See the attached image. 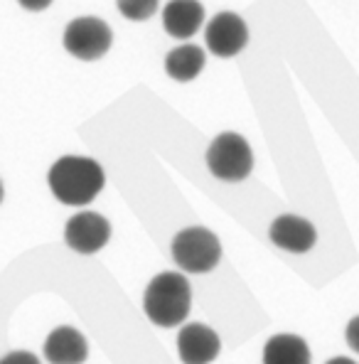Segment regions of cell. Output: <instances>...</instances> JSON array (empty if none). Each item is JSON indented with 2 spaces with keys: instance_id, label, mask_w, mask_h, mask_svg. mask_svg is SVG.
Masks as SVG:
<instances>
[{
  "instance_id": "obj_12",
  "label": "cell",
  "mask_w": 359,
  "mask_h": 364,
  "mask_svg": "<svg viewBox=\"0 0 359 364\" xmlns=\"http://www.w3.org/2000/svg\"><path fill=\"white\" fill-rule=\"evenodd\" d=\"M264 364H310V347L303 337L291 335V333H281L273 335L269 342L264 345Z\"/></svg>"
},
{
  "instance_id": "obj_2",
  "label": "cell",
  "mask_w": 359,
  "mask_h": 364,
  "mask_svg": "<svg viewBox=\"0 0 359 364\" xmlns=\"http://www.w3.org/2000/svg\"><path fill=\"white\" fill-rule=\"evenodd\" d=\"M192 308V286L182 273L163 271L153 276L143 293V313L158 328H178Z\"/></svg>"
},
{
  "instance_id": "obj_4",
  "label": "cell",
  "mask_w": 359,
  "mask_h": 364,
  "mask_svg": "<svg viewBox=\"0 0 359 364\" xmlns=\"http://www.w3.org/2000/svg\"><path fill=\"white\" fill-rule=\"evenodd\" d=\"M207 168L217 180L241 182L254 170V153L244 136L239 133H219L207 148Z\"/></svg>"
},
{
  "instance_id": "obj_19",
  "label": "cell",
  "mask_w": 359,
  "mask_h": 364,
  "mask_svg": "<svg viewBox=\"0 0 359 364\" xmlns=\"http://www.w3.org/2000/svg\"><path fill=\"white\" fill-rule=\"evenodd\" d=\"M3 197H5V187H3V180H0V202H3Z\"/></svg>"
},
{
  "instance_id": "obj_10",
  "label": "cell",
  "mask_w": 359,
  "mask_h": 364,
  "mask_svg": "<svg viewBox=\"0 0 359 364\" xmlns=\"http://www.w3.org/2000/svg\"><path fill=\"white\" fill-rule=\"evenodd\" d=\"M42 355L50 364H84L89 357V342L72 325H60L45 340Z\"/></svg>"
},
{
  "instance_id": "obj_1",
  "label": "cell",
  "mask_w": 359,
  "mask_h": 364,
  "mask_svg": "<svg viewBox=\"0 0 359 364\" xmlns=\"http://www.w3.org/2000/svg\"><path fill=\"white\" fill-rule=\"evenodd\" d=\"M47 185L57 202L67 207H84L99 197L106 185L104 168L94 158L64 155L47 173Z\"/></svg>"
},
{
  "instance_id": "obj_14",
  "label": "cell",
  "mask_w": 359,
  "mask_h": 364,
  "mask_svg": "<svg viewBox=\"0 0 359 364\" xmlns=\"http://www.w3.org/2000/svg\"><path fill=\"white\" fill-rule=\"evenodd\" d=\"M116 5H119V13L123 18L133 20V23H143V20L153 18L160 0H116Z\"/></svg>"
},
{
  "instance_id": "obj_17",
  "label": "cell",
  "mask_w": 359,
  "mask_h": 364,
  "mask_svg": "<svg viewBox=\"0 0 359 364\" xmlns=\"http://www.w3.org/2000/svg\"><path fill=\"white\" fill-rule=\"evenodd\" d=\"M20 5H23L25 10H30V13H40V10H47L52 5V0H18Z\"/></svg>"
},
{
  "instance_id": "obj_7",
  "label": "cell",
  "mask_w": 359,
  "mask_h": 364,
  "mask_svg": "<svg viewBox=\"0 0 359 364\" xmlns=\"http://www.w3.org/2000/svg\"><path fill=\"white\" fill-rule=\"evenodd\" d=\"M207 50L214 57H237L249 45V28L237 13H217L205 28Z\"/></svg>"
},
{
  "instance_id": "obj_3",
  "label": "cell",
  "mask_w": 359,
  "mask_h": 364,
  "mask_svg": "<svg viewBox=\"0 0 359 364\" xmlns=\"http://www.w3.org/2000/svg\"><path fill=\"white\" fill-rule=\"evenodd\" d=\"M170 254L182 273H210L222 261V244L210 229L187 227L175 234Z\"/></svg>"
},
{
  "instance_id": "obj_15",
  "label": "cell",
  "mask_w": 359,
  "mask_h": 364,
  "mask_svg": "<svg viewBox=\"0 0 359 364\" xmlns=\"http://www.w3.org/2000/svg\"><path fill=\"white\" fill-rule=\"evenodd\" d=\"M0 364H42L37 360V355H32L28 350H15L8 352L5 357H0Z\"/></svg>"
},
{
  "instance_id": "obj_5",
  "label": "cell",
  "mask_w": 359,
  "mask_h": 364,
  "mask_svg": "<svg viewBox=\"0 0 359 364\" xmlns=\"http://www.w3.org/2000/svg\"><path fill=\"white\" fill-rule=\"evenodd\" d=\"M62 42H64V50L72 57H77L82 62H94L101 60L111 50L114 32H111V28L104 20L84 15V18H77L67 25Z\"/></svg>"
},
{
  "instance_id": "obj_11",
  "label": "cell",
  "mask_w": 359,
  "mask_h": 364,
  "mask_svg": "<svg viewBox=\"0 0 359 364\" xmlns=\"http://www.w3.org/2000/svg\"><path fill=\"white\" fill-rule=\"evenodd\" d=\"M205 25V8L200 0H170L163 10V28L175 40H190Z\"/></svg>"
},
{
  "instance_id": "obj_18",
  "label": "cell",
  "mask_w": 359,
  "mask_h": 364,
  "mask_svg": "<svg viewBox=\"0 0 359 364\" xmlns=\"http://www.w3.org/2000/svg\"><path fill=\"white\" fill-rule=\"evenodd\" d=\"M325 364H357V362L350 360V357H332V360H328Z\"/></svg>"
},
{
  "instance_id": "obj_9",
  "label": "cell",
  "mask_w": 359,
  "mask_h": 364,
  "mask_svg": "<svg viewBox=\"0 0 359 364\" xmlns=\"http://www.w3.org/2000/svg\"><path fill=\"white\" fill-rule=\"evenodd\" d=\"M269 237L278 249L288 251V254H308L318 242L315 227L298 214H281L273 219Z\"/></svg>"
},
{
  "instance_id": "obj_6",
  "label": "cell",
  "mask_w": 359,
  "mask_h": 364,
  "mask_svg": "<svg viewBox=\"0 0 359 364\" xmlns=\"http://www.w3.org/2000/svg\"><path fill=\"white\" fill-rule=\"evenodd\" d=\"M111 224L99 212H77L64 224V244L82 256H94L109 244Z\"/></svg>"
},
{
  "instance_id": "obj_16",
  "label": "cell",
  "mask_w": 359,
  "mask_h": 364,
  "mask_svg": "<svg viewBox=\"0 0 359 364\" xmlns=\"http://www.w3.org/2000/svg\"><path fill=\"white\" fill-rule=\"evenodd\" d=\"M345 340H347V345H350V350L359 355V315H355V318H352L350 323H347Z\"/></svg>"
},
{
  "instance_id": "obj_8",
  "label": "cell",
  "mask_w": 359,
  "mask_h": 364,
  "mask_svg": "<svg viewBox=\"0 0 359 364\" xmlns=\"http://www.w3.org/2000/svg\"><path fill=\"white\" fill-rule=\"evenodd\" d=\"M222 342L210 325L190 323L178 333V355L182 364H212L219 357Z\"/></svg>"
},
{
  "instance_id": "obj_13",
  "label": "cell",
  "mask_w": 359,
  "mask_h": 364,
  "mask_svg": "<svg viewBox=\"0 0 359 364\" xmlns=\"http://www.w3.org/2000/svg\"><path fill=\"white\" fill-rule=\"evenodd\" d=\"M207 55L197 45H180L165 57V72L175 82H192L202 74Z\"/></svg>"
}]
</instances>
